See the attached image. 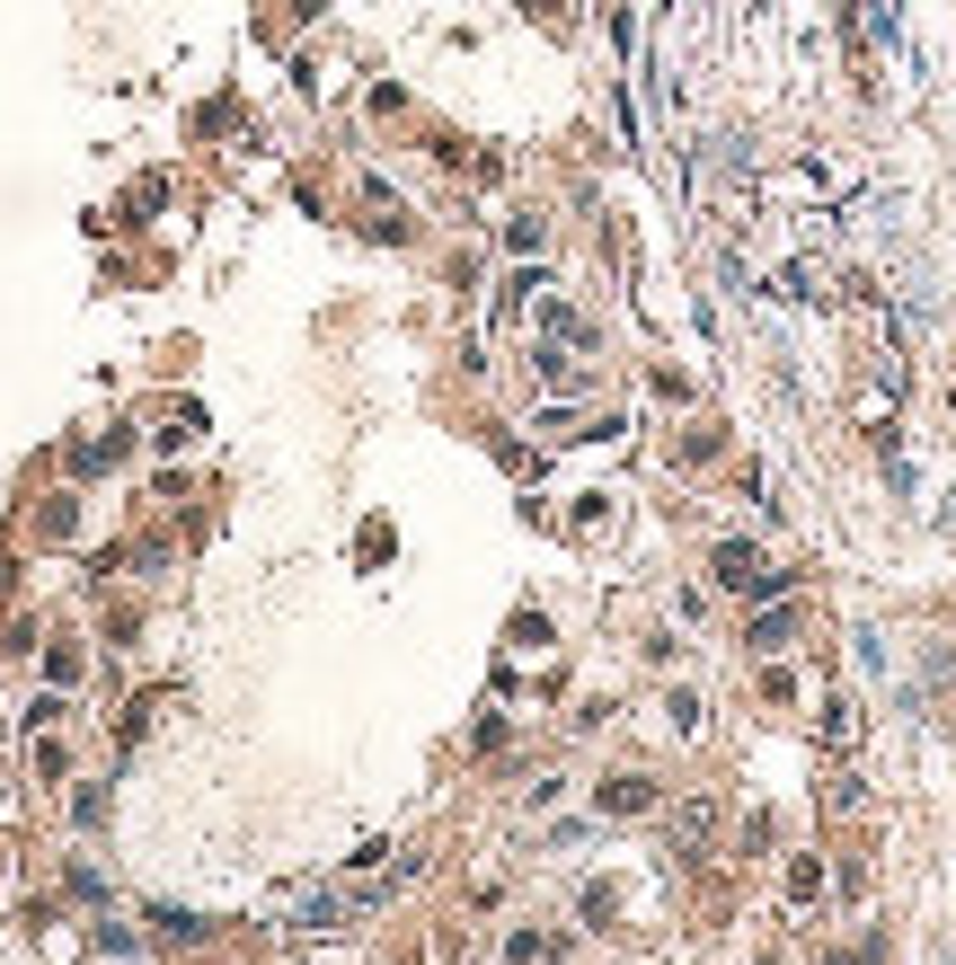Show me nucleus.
<instances>
[{
  "mask_svg": "<svg viewBox=\"0 0 956 965\" xmlns=\"http://www.w3.org/2000/svg\"><path fill=\"white\" fill-rule=\"evenodd\" d=\"M593 806H602V815H655V780H647V771H611V780L593 789Z\"/></svg>",
  "mask_w": 956,
  "mask_h": 965,
  "instance_id": "obj_1",
  "label": "nucleus"
},
{
  "mask_svg": "<svg viewBox=\"0 0 956 965\" xmlns=\"http://www.w3.org/2000/svg\"><path fill=\"white\" fill-rule=\"evenodd\" d=\"M505 956H514V965H540V956H559V939H540V930H514V939H505Z\"/></svg>",
  "mask_w": 956,
  "mask_h": 965,
  "instance_id": "obj_4",
  "label": "nucleus"
},
{
  "mask_svg": "<svg viewBox=\"0 0 956 965\" xmlns=\"http://www.w3.org/2000/svg\"><path fill=\"white\" fill-rule=\"evenodd\" d=\"M45 682H53V692H72V682H81V647H72V638L45 647Z\"/></svg>",
  "mask_w": 956,
  "mask_h": 965,
  "instance_id": "obj_3",
  "label": "nucleus"
},
{
  "mask_svg": "<svg viewBox=\"0 0 956 965\" xmlns=\"http://www.w3.org/2000/svg\"><path fill=\"white\" fill-rule=\"evenodd\" d=\"M814 894H824V868H814V851H797L788 859V904H814Z\"/></svg>",
  "mask_w": 956,
  "mask_h": 965,
  "instance_id": "obj_2",
  "label": "nucleus"
}]
</instances>
